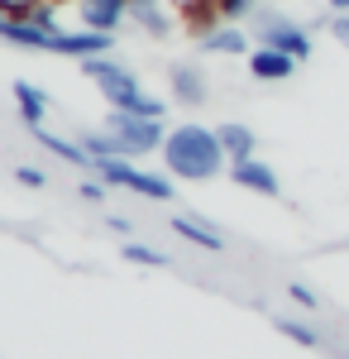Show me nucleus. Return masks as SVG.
Listing matches in <instances>:
<instances>
[{
    "mask_svg": "<svg viewBox=\"0 0 349 359\" xmlns=\"http://www.w3.org/2000/svg\"><path fill=\"white\" fill-rule=\"evenodd\" d=\"M325 5H330L335 15H345V10H349V0H325Z\"/></svg>",
    "mask_w": 349,
    "mask_h": 359,
    "instance_id": "nucleus-24",
    "label": "nucleus"
},
{
    "mask_svg": "<svg viewBox=\"0 0 349 359\" xmlns=\"http://www.w3.org/2000/svg\"><path fill=\"white\" fill-rule=\"evenodd\" d=\"M106 187L110 182H81V196H86V201H106Z\"/></svg>",
    "mask_w": 349,
    "mask_h": 359,
    "instance_id": "nucleus-23",
    "label": "nucleus"
},
{
    "mask_svg": "<svg viewBox=\"0 0 349 359\" xmlns=\"http://www.w3.org/2000/svg\"><path fill=\"white\" fill-rule=\"evenodd\" d=\"M167 77H172V96H177L182 106H206L211 86H206V72H201V67H187V62H177Z\"/></svg>",
    "mask_w": 349,
    "mask_h": 359,
    "instance_id": "nucleus-9",
    "label": "nucleus"
},
{
    "mask_svg": "<svg viewBox=\"0 0 349 359\" xmlns=\"http://www.w3.org/2000/svg\"><path fill=\"white\" fill-rule=\"evenodd\" d=\"M15 101H20V115H25V125H43V115H48V91H39L34 82H15Z\"/></svg>",
    "mask_w": 349,
    "mask_h": 359,
    "instance_id": "nucleus-13",
    "label": "nucleus"
},
{
    "mask_svg": "<svg viewBox=\"0 0 349 359\" xmlns=\"http://www.w3.org/2000/svg\"><path fill=\"white\" fill-rule=\"evenodd\" d=\"M15 177H20L25 187H43V182H48V177H43L39 168H15Z\"/></svg>",
    "mask_w": 349,
    "mask_h": 359,
    "instance_id": "nucleus-22",
    "label": "nucleus"
},
{
    "mask_svg": "<svg viewBox=\"0 0 349 359\" xmlns=\"http://www.w3.org/2000/svg\"><path fill=\"white\" fill-rule=\"evenodd\" d=\"M215 135H220V144H225L230 163H240V158H254V154H259V135H254L244 120H225Z\"/></svg>",
    "mask_w": 349,
    "mask_h": 359,
    "instance_id": "nucleus-11",
    "label": "nucleus"
},
{
    "mask_svg": "<svg viewBox=\"0 0 349 359\" xmlns=\"http://www.w3.org/2000/svg\"><path fill=\"white\" fill-rule=\"evenodd\" d=\"M230 182H240L244 192H259V196H282L278 172H273L259 154H254V158H240V163H230Z\"/></svg>",
    "mask_w": 349,
    "mask_h": 359,
    "instance_id": "nucleus-6",
    "label": "nucleus"
},
{
    "mask_svg": "<svg viewBox=\"0 0 349 359\" xmlns=\"http://www.w3.org/2000/svg\"><path fill=\"white\" fill-rule=\"evenodd\" d=\"M172 230H177L187 245H196V249H211V254H220V249H225V235H220L215 225H206L201 216H191V211L172 216Z\"/></svg>",
    "mask_w": 349,
    "mask_h": 359,
    "instance_id": "nucleus-10",
    "label": "nucleus"
},
{
    "mask_svg": "<svg viewBox=\"0 0 349 359\" xmlns=\"http://www.w3.org/2000/svg\"><path fill=\"white\" fill-rule=\"evenodd\" d=\"M249 72L259 77V82H287L296 72V57L282 53V48H268V43H259L254 53H249Z\"/></svg>",
    "mask_w": 349,
    "mask_h": 359,
    "instance_id": "nucleus-7",
    "label": "nucleus"
},
{
    "mask_svg": "<svg viewBox=\"0 0 349 359\" xmlns=\"http://www.w3.org/2000/svg\"><path fill=\"white\" fill-rule=\"evenodd\" d=\"M130 20H139V25L149 29V34H172V20L163 15V0H130Z\"/></svg>",
    "mask_w": 349,
    "mask_h": 359,
    "instance_id": "nucleus-14",
    "label": "nucleus"
},
{
    "mask_svg": "<svg viewBox=\"0 0 349 359\" xmlns=\"http://www.w3.org/2000/svg\"><path fill=\"white\" fill-rule=\"evenodd\" d=\"M77 10H81V25H86V29L115 34L120 20L130 15V0H77Z\"/></svg>",
    "mask_w": 349,
    "mask_h": 359,
    "instance_id": "nucleus-8",
    "label": "nucleus"
},
{
    "mask_svg": "<svg viewBox=\"0 0 349 359\" xmlns=\"http://www.w3.org/2000/svg\"><path fill=\"white\" fill-rule=\"evenodd\" d=\"M130 264H144V269H167V254L153 245H139V240H125V249H120Z\"/></svg>",
    "mask_w": 349,
    "mask_h": 359,
    "instance_id": "nucleus-17",
    "label": "nucleus"
},
{
    "mask_svg": "<svg viewBox=\"0 0 349 359\" xmlns=\"http://www.w3.org/2000/svg\"><path fill=\"white\" fill-rule=\"evenodd\" d=\"M254 5H259V0H215V10H220L225 20H244V15H254Z\"/></svg>",
    "mask_w": 349,
    "mask_h": 359,
    "instance_id": "nucleus-19",
    "label": "nucleus"
},
{
    "mask_svg": "<svg viewBox=\"0 0 349 359\" xmlns=\"http://www.w3.org/2000/svg\"><path fill=\"white\" fill-rule=\"evenodd\" d=\"M81 144H86V154H91V158H135V154L125 149V139H115L110 130H91Z\"/></svg>",
    "mask_w": 349,
    "mask_h": 359,
    "instance_id": "nucleus-16",
    "label": "nucleus"
},
{
    "mask_svg": "<svg viewBox=\"0 0 349 359\" xmlns=\"http://www.w3.org/2000/svg\"><path fill=\"white\" fill-rule=\"evenodd\" d=\"M259 43H268V48H282V53H292L296 62H306L311 57V34L296 25V20H287V15H278V10H264L259 15Z\"/></svg>",
    "mask_w": 349,
    "mask_h": 359,
    "instance_id": "nucleus-5",
    "label": "nucleus"
},
{
    "mask_svg": "<svg viewBox=\"0 0 349 359\" xmlns=\"http://www.w3.org/2000/svg\"><path fill=\"white\" fill-rule=\"evenodd\" d=\"M158 154H163V163H167V177H182V182H211V177L225 172V158H230L220 135L206 130V125H196V120L167 130Z\"/></svg>",
    "mask_w": 349,
    "mask_h": 359,
    "instance_id": "nucleus-1",
    "label": "nucleus"
},
{
    "mask_svg": "<svg viewBox=\"0 0 349 359\" xmlns=\"http://www.w3.org/2000/svg\"><path fill=\"white\" fill-rule=\"evenodd\" d=\"M330 34H335V43H345V48H349V10L330 20Z\"/></svg>",
    "mask_w": 349,
    "mask_h": 359,
    "instance_id": "nucleus-21",
    "label": "nucleus"
},
{
    "mask_svg": "<svg viewBox=\"0 0 349 359\" xmlns=\"http://www.w3.org/2000/svg\"><path fill=\"white\" fill-rule=\"evenodd\" d=\"M81 72L96 82V91L106 96L110 111H135V115H149V120H163L167 115V101H158V96H149L144 86H139V77L130 72V67H120L110 53L101 57H81Z\"/></svg>",
    "mask_w": 349,
    "mask_h": 359,
    "instance_id": "nucleus-2",
    "label": "nucleus"
},
{
    "mask_svg": "<svg viewBox=\"0 0 349 359\" xmlns=\"http://www.w3.org/2000/svg\"><path fill=\"white\" fill-rule=\"evenodd\" d=\"M0 10H5V0H0Z\"/></svg>",
    "mask_w": 349,
    "mask_h": 359,
    "instance_id": "nucleus-25",
    "label": "nucleus"
},
{
    "mask_svg": "<svg viewBox=\"0 0 349 359\" xmlns=\"http://www.w3.org/2000/svg\"><path fill=\"white\" fill-rule=\"evenodd\" d=\"M96 177H101V182H110V187H125V192L149 196V201H172V196H177L172 177L144 172V168H135L130 158H96Z\"/></svg>",
    "mask_w": 349,
    "mask_h": 359,
    "instance_id": "nucleus-3",
    "label": "nucleus"
},
{
    "mask_svg": "<svg viewBox=\"0 0 349 359\" xmlns=\"http://www.w3.org/2000/svg\"><path fill=\"white\" fill-rule=\"evenodd\" d=\"M201 48H206V53H225V57L254 53V48H249V39H244L240 29H215V34H206V39H201Z\"/></svg>",
    "mask_w": 349,
    "mask_h": 359,
    "instance_id": "nucleus-15",
    "label": "nucleus"
},
{
    "mask_svg": "<svg viewBox=\"0 0 349 359\" xmlns=\"http://www.w3.org/2000/svg\"><path fill=\"white\" fill-rule=\"evenodd\" d=\"M106 130L115 139H125V149L130 154H153V149H163V139H167V130H163V120H149V115H135V111H110L106 115Z\"/></svg>",
    "mask_w": 349,
    "mask_h": 359,
    "instance_id": "nucleus-4",
    "label": "nucleus"
},
{
    "mask_svg": "<svg viewBox=\"0 0 349 359\" xmlns=\"http://www.w3.org/2000/svg\"><path fill=\"white\" fill-rule=\"evenodd\" d=\"M287 297H292V302H301L306 311H311V306H321V297H316V292H311L306 283H292V287H287Z\"/></svg>",
    "mask_w": 349,
    "mask_h": 359,
    "instance_id": "nucleus-20",
    "label": "nucleus"
},
{
    "mask_svg": "<svg viewBox=\"0 0 349 359\" xmlns=\"http://www.w3.org/2000/svg\"><path fill=\"white\" fill-rule=\"evenodd\" d=\"M278 331L287 335V340H296V345H321V335L311 331L306 321H296V316H278Z\"/></svg>",
    "mask_w": 349,
    "mask_h": 359,
    "instance_id": "nucleus-18",
    "label": "nucleus"
},
{
    "mask_svg": "<svg viewBox=\"0 0 349 359\" xmlns=\"http://www.w3.org/2000/svg\"><path fill=\"white\" fill-rule=\"evenodd\" d=\"M34 139H39L48 154H57L62 163H72V168H96V158L86 154V144H72V139L53 135V130H43V125H34Z\"/></svg>",
    "mask_w": 349,
    "mask_h": 359,
    "instance_id": "nucleus-12",
    "label": "nucleus"
}]
</instances>
